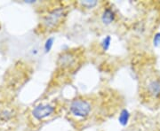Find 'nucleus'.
<instances>
[{
  "mask_svg": "<svg viewBox=\"0 0 160 131\" xmlns=\"http://www.w3.org/2000/svg\"><path fill=\"white\" fill-rule=\"evenodd\" d=\"M69 109L77 117H86L91 112V105L86 100L76 99L70 104Z\"/></svg>",
  "mask_w": 160,
  "mask_h": 131,
  "instance_id": "nucleus-1",
  "label": "nucleus"
},
{
  "mask_svg": "<svg viewBox=\"0 0 160 131\" xmlns=\"http://www.w3.org/2000/svg\"><path fill=\"white\" fill-rule=\"evenodd\" d=\"M63 15H64V9L63 8L60 7L57 9H54L50 13H48V15L45 18V20H44L45 26L48 29L54 28L58 23L60 22V21L62 20Z\"/></svg>",
  "mask_w": 160,
  "mask_h": 131,
  "instance_id": "nucleus-2",
  "label": "nucleus"
},
{
  "mask_svg": "<svg viewBox=\"0 0 160 131\" xmlns=\"http://www.w3.org/2000/svg\"><path fill=\"white\" fill-rule=\"evenodd\" d=\"M53 112L54 107L51 105H39L33 109L32 114L37 120H41L50 116Z\"/></svg>",
  "mask_w": 160,
  "mask_h": 131,
  "instance_id": "nucleus-3",
  "label": "nucleus"
},
{
  "mask_svg": "<svg viewBox=\"0 0 160 131\" xmlns=\"http://www.w3.org/2000/svg\"><path fill=\"white\" fill-rule=\"evenodd\" d=\"M75 62V57L73 54L69 53V52H65L62 54L59 58H58V64L62 67V68H68L69 66H71Z\"/></svg>",
  "mask_w": 160,
  "mask_h": 131,
  "instance_id": "nucleus-4",
  "label": "nucleus"
},
{
  "mask_svg": "<svg viewBox=\"0 0 160 131\" xmlns=\"http://www.w3.org/2000/svg\"><path fill=\"white\" fill-rule=\"evenodd\" d=\"M148 91L149 94L154 97H159L160 96V82L158 80L150 82L148 85Z\"/></svg>",
  "mask_w": 160,
  "mask_h": 131,
  "instance_id": "nucleus-5",
  "label": "nucleus"
},
{
  "mask_svg": "<svg viewBox=\"0 0 160 131\" xmlns=\"http://www.w3.org/2000/svg\"><path fill=\"white\" fill-rule=\"evenodd\" d=\"M115 20V12L110 8H107L103 12L102 15V21L103 24L105 25H109Z\"/></svg>",
  "mask_w": 160,
  "mask_h": 131,
  "instance_id": "nucleus-6",
  "label": "nucleus"
},
{
  "mask_svg": "<svg viewBox=\"0 0 160 131\" xmlns=\"http://www.w3.org/2000/svg\"><path fill=\"white\" fill-rule=\"evenodd\" d=\"M130 119V113L128 112V110L126 109H123L121 111V113L119 114V117H118V121L122 126H126L128 121Z\"/></svg>",
  "mask_w": 160,
  "mask_h": 131,
  "instance_id": "nucleus-7",
  "label": "nucleus"
},
{
  "mask_svg": "<svg viewBox=\"0 0 160 131\" xmlns=\"http://www.w3.org/2000/svg\"><path fill=\"white\" fill-rule=\"evenodd\" d=\"M110 43H111V37H110L109 35H107V36L102 40V44H101V45L102 47L103 51H106L109 50V46H110Z\"/></svg>",
  "mask_w": 160,
  "mask_h": 131,
  "instance_id": "nucleus-8",
  "label": "nucleus"
},
{
  "mask_svg": "<svg viewBox=\"0 0 160 131\" xmlns=\"http://www.w3.org/2000/svg\"><path fill=\"white\" fill-rule=\"evenodd\" d=\"M53 42H54V38L53 37H50V38H48L46 41V44H45V51H46V53L51 51L52 47L53 45Z\"/></svg>",
  "mask_w": 160,
  "mask_h": 131,
  "instance_id": "nucleus-9",
  "label": "nucleus"
},
{
  "mask_svg": "<svg viewBox=\"0 0 160 131\" xmlns=\"http://www.w3.org/2000/svg\"><path fill=\"white\" fill-rule=\"evenodd\" d=\"M82 6H86L87 8H92L97 5L96 0H86V1H81Z\"/></svg>",
  "mask_w": 160,
  "mask_h": 131,
  "instance_id": "nucleus-10",
  "label": "nucleus"
},
{
  "mask_svg": "<svg viewBox=\"0 0 160 131\" xmlns=\"http://www.w3.org/2000/svg\"><path fill=\"white\" fill-rule=\"evenodd\" d=\"M153 44L155 47H158L160 46V32L159 33H157L154 35V38H153Z\"/></svg>",
  "mask_w": 160,
  "mask_h": 131,
  "instance_id": "nucleus-11",
  "label": "nucleus"
}]
</instances>
